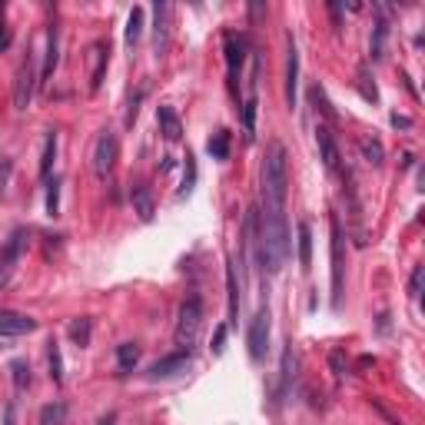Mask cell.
<instances>
[{
    "label": "cell",
    "mask_w": 425,
    "mask_h": 425,
    "mask_svg": "<svg viewBox=\"0 0 425 425\" xmlns=\"http://www.w3.org/2000/svg\"><path fill=\"white\" fill-rule=\"evenodd\" d=\"M289 222H286V209L279 206H262V216H259V249L256 259L262 269L279 273L289 259Z\"/></svg>",
    "instance_id": "6da1fadb"
},
{
    "label": "cell",
    "mask_w": 425,
    "mask_h": 425,
    "mask_svg": "<svg viewBox=\"0 0 425 425\" xmlns=\"http://www.w3.org/2000/svg\"><path fill=\"white\" fill-rule=\"evenodd\" d=\"M286 193H289V163H286V147L273 140L266 147L262 160V206H279L286 209Z\"/></svg>",
    "instance_id": "7a4b0ae2"
},
{
    "label": "cell",
    "mask_w": 425,
    "mask_h": 425,
    "mask_svg": "<svg viewBox=\"0 0 425 425\" xmlns=\"http://www.w3.org/2000/svg\"><path fill=\"white\" fill-rule=\"evenodd\" d=\"M203 319H206V309H203V299L200 296H189L183 299L180 306V319H176V346H193L200 339V329H203Z\"/></svg>",
    "instance_id": "3957f363"
},
{
    "label": "cell",
    "mask_w": 425,
    "mask_h": 425,
    "mask_svg": "<svg viewBox=\"0 0 425 425\" xmlns=\"http://www.w3.org/2000/svg\"><path fill=\"white\" fill-rule=\"evenodd\" d=\"M40 87V76H37V56L27 50V56L20 60L17 67V80H14V107L17 110H27L34 103V93Z\"/></svg>",
    "instance_id": "277c9868"
},
{
    "label": "cell",
    "mask_w": 425,
    "mask_h": 425,
    "mask_svg": "<svg viewBox=\"0 0 425 425\" xmlns=\"http://www.w3.org/2000/svg\"><path fill=\"white\" fill-rule=\"evenodd\" d=\"M329 229H333V242H329V253H333V309H342V289H346V266H342V222L339 216H329Z\"/></svg>",
    "instance_id": "5b68a950"
},
{
    "label": "cell",
    "mask_w": 425,
    "mask_h": 425,
    "mask_svg": "<svg viewBox=\"0 0 425 425\" xmlns=\"http://www.w3.org/2000/svg\"><path fill=\"white\" fill-rule=\"evenodd\" d=\"M116 156H120V140H116V133L113 129H103L100 136H96V143H93V153H90V167L93 173L100 176V180H107L116 167Z\"/></svg>",
    "instance_id": "8992f818"
},
{
    "label": "cell",
    "mask_w": 425,
    "mask_h": 425,
    "mask_svg": "<svg viewBox=\"0 0 425 425\" xmlns=\"http://www.w3.org/2000/svg\"><path fill=\"white\" fill-rule=\"evenodd\" d=\"M246 346H249V359L262 362L266 352H269V306H259V313L249 322V333H246Z\"/></svg>",
    "instance_id": "52a82bcc"
},
{
    "label": "cell",
    "mask_w": 425,
    "mask_h": 425,
    "mask_svg": "<svg viewBox=\"0 0 425 425\" xmlns=\"http://www.w3.org/2000/svg\"><path fill=\"white\" fill-rule=\"evenodd\" d=\"M23 246H27V229H14L7 236V242H3V249H0V286L10 282L20 256H23Z\"/></svg>",
    "instance_id": "ba28073f"
},
{
    "label": "cell",
    "mask_w": 425,
    "mask_h": 425,
    "mask_svg": "<svg viewBox=\"0 0 425 425\" xmlns=\"http://www.w3.org/2000/svg\"><path fill=\"white\" fill-rule=\"evenodd\" d=\"M193 366V352L183 349V352H173V355H163L156 359L153 366L147 369V379L149 382H163V379H176L180 372H186Z\"/></svg>",
    "instance_id": "9c48e42d"
},
{
    "label": "cell",
    "mask_w": 425,
    "mask_h": 425,
    "mask_svg": "<svg viewBox=\"0 0 425 425\" xmlns=\"http://www.w3.org/2000/svg\"><path fill=\"white\" fill-rule=\"evenodd\" d=\"M315 147H319V160H322V167L329 169V173H339L342 169V153H339V143H335L333 129L329 127H315Z\"/></svg>",
    "instance_id": "30bf717a"
},
{
    "label": "cell",
    "mask_w": 425,
    "mask_h": 425,
    "mask_svg": "<svg viewBox=\"0 0 425 425\" xmlns=\"http://www.w3.org/2000/svg\"><path fill=\"white\" fill-rule=\"evenodd\" d=\"M87 60H90V93H96L103 87V76H107V63H110V43L107 40H96L87 50Z\"/></svg>",
    "instance_id": "8fae6325"
},
{
    "label": "cell",
    "mask_w": 425,
    "mask_h": 425,
    "mask_svg": "<svg viewBox=\"0 0 425 425\" xmlns=\"http://www.w3.org/2000/svg\"><path fill=\"white\" fill-rule=\"evenodd\" d=\"M169 3H153V54L163 56L169 50Z\"/></svg>",
    "instance_id": "7c38bea8"
},
{
    "label": "cell",
    "mask_w": 425,
    "mask_h": 425,
    "mask_svg": "<svg viewBox=\"0 0 425 425\" xmlns=\"http://www.w3.org/2000/svg\"><path fill=\"white\" fill-rule=\"evenodd\" d=\"M37 329V319L34 315L14 313V309H0V339H17Z\"/></svg>",
    "instance_id": "4fadbf2b"
},
{
    "label": "cell",
    "mask_w": 425,
    "mask_h": 425,
    "mask_svg": "<svg viewBox=\"0 0 425 425\" xmlns=\"http://www.w3.org/2000/svg\"><path fill=\"white\" fill-rule=\"evenodd\" d=\"M286 103L289 110H296V96H299V47L296 40H286Z\"/></svg>",
    "instance_id": "5bb4252c"
},
{
    "label": "cell",
    "mask_w": 425,
    "mask_h": 425,
    "mask_svg": "<svg viewBox=\"0 0 425 425\" xmlns=\"http://www.w3.org/2000/svg\"><path fill=\"white\" fill-rule=\"evenodd\" d=\"M222 50H226V67H229V76L236 80L242 70V63H246V37L242 34H222Z\"/></svg>",
    "instance_id": "9a60e30c"
},
{
    "label": "cell",
    "mask_w": 425,
    "mask_h": 425,
    "mask_svg": "<svg viewBox=\"0 0 425 425\" xmlns=\"http://www.w3.org/2000/svg\"><path fill=\"white\" fill-rule=\"evenodd\" d=\"M129 203H133V213H136L143 222L153 220V213H156V200H153V189H149L147 183L129 186Z\"/></svg>",
    "instance_id": "2e32d148"
},
{
    "label": "cell",
    "mask_w": 425,
    "mask_h": 425,
    "mask_svg": "<svg viewBox=\"0 0 425 425\" xmlns=\"http://www.w3.org/2000/svg\"><path fill=\"white\" fill-rule=\"evenodd\" d=\"M56 60H60V30H56V27H50V30H47V56H43V70H40V83L54 76Z\"/></svg>",
    "instance_id": "e0dca14e"
},
{
    "label": "cell",
    "mask_w": 425,
    "mask_h": 425,
    "mask_svg": "<svg viewBox=\"0 0 425 425\" xmlns=\"http://www.w3.org/2000/svg\"><path fill=\"white\" fill-rule=\"evenodd\" d=\"M156 123H160V133L167 136V140H180L183 136V123H180V116L173 107H160L156 110Z\"/></svg>",
    "instance_id": "ac0fdd59"
},
{
    "label": "cell",
    "mask_w": 425,
    "mask_h": 425,
    "mask_svg": "<svg viewBox=\"0 0 425 425\" xmlns=\"http://www.w3.org/2000/svg\"><path fill=\"white\" fill-rule=\"evenodd\" d=\"M296 236H299V269H309L313 266V226L302 220L296 226Z\"/></svg>",
    "instance_id": "d6986e66"
},
{
    "label": "cell",
    "mask_w": 425,
    "mask_h": 425,
    "mask_svg": "<svg viewBox=\"0 0 425 425\" xmlns=\"http://www.w3.org/2000/svg\"><path fill=\"white\" fill-rule=\"evenodd\" d=\"M386 43H388V20L379 17L372 27V40H369V56L372 60H382L386 56Z\"/></svg>",
    "instance_id": "ffe728a7"
},
{
    "label": "cell",
    "mask_w": 425,
    "mask_h": 425,
    "mask_svg": "<svg viewBox=\"0 0 425 425\" xmlns=\"http://www.w3.org/2000/svg\"><path fill=\"white\" fill-rule=\"evenodd\" d=\"M67 333H70V339H74L76 349H83V346H90V335H93V319L90 315H80V319H74L70 326H67Z\"/></svg>",
    "instance_id": "44dd1931"
},
{
    "label": "cell",
    "mask_w": 425,
    "mask_h": 425,
    "mask_svg": "<svg viewBox=\"0 0 425 425\" xmlns=\"http://www.w3.org/2000/svg\"><path fill=\"white\" fill-rule=\"evenodd\" d=\"M143 7H133L127 17V30H123V40H127V47H136V40L143 37Z\"/></svg>",
    "instance_id": "7402d4cb"
},
{
    "label": "cell",
    "mask_w": 425,
    "mask_h": 425,
    "mask_svg": "<svg viewBox=\"0 0 425 425\" xmlns=\"http://www.w3.org/2000/svg\"><path fill=\"white\" fill-rule=\"evenodd\" d=\"M359 147H362V160H366L369 167H382V163H386V147H382V140L366 136Z\"/></svg>",
    "instance_id": "603a6c76"
},
{
    "label": "cell",
    "mask_w": 425,
    "mask_h": 425,
    "mask_svg": "<svg viewBox=\"0 0 425 425\" xmlns=\"http://www.w3.org/2000/svg\"><path fill=\"white\" fill-rule=\"evenodd\" d=\"M296 352H293V342H286V352H282V372H279V392H289V382L296 379Z\"/></svg>",
    "instance_id": "cb8c5ba5"
},
{
    "label": "cell",
    "mask_w": 425,
    "mask_h": 425,
    "mask_svg": "<svg viewBox=\"0 0 425 425\" xmlns=\"http://www.w3.org/2000/svg\"><path fill=\"white\" fill-rule=\"evenodd\" d=\"M136 362H140V346H136V342L116 346V366H120V372H133Z\"/></svg>",
    "instance_id": "d4e9b609"
},
{
    "label": "cell",
    "mask_w": 425,
    "mask_h": 425,
    "mask_svg": "<svg viewBox=\"0 0 425 425\" xmlns=\"http://www.w3.org/2000/svg\"><path fill=\"white\" fill-rule=\"evenodd\" d=\"M56 160V129H47V140H43V153H40V176H50Z\"/></svg>",
    "instance_id": "484cf974"
},
{
    "label": "cell",
    "mask_w": 425,
    "mask_h": 425,
    "mask_svg": "<svg viewBox=\"0 0 425 425\" xmlns=\"http://www.w3.org/2000/svg\"><path fill=\"white\" fill-rule=\"evenodd\" d=\"M67 422V402H47L40 408V425H63Z\"/></svg>",
    "instance_id": "4316f807"
},
{
    "label": "cell",
    "mask_w": 425,
    "mask_h": 425,
    "mask_svg": "<svg viewBox=\"0 0 425 425\" xmlns=\"http://www.w3.org/2000/svg\"><path fill=\"white\" fill-rule=\"evenodd\" d=\"M206 149H209L213 160H226V156H229V129H216V133L209 136Z\"/></svg>",
    "instance_id": "83f0119b"
},
{
    "label": "cell",
    "mask_w": 425,
    "mask_h": 425,
    "mask_svg": "<svg viewBox=\"0 0 425 425\" xmlns=\"http://www.w3.org/2000/svg\"><path fill=\"white\" fill-rule=\"evenodd\" d=\"M256 110H259V100L256 93L242 103V129H246V140H253L256 136Z\"/></svg>",
    "instance_id": "f1b7e54d"
},
{
    "label": "cell",
    "mask_w": 425,
    "mask_h": 425,
    "mask_svg": "<svg viewBox=\"0 0 425 425\" xmlns=\"http://www.w3.org/2000/svg\"><path fill=\"white\" fill-rule=\"evenodd\" d=\"M309 100L315 103V110L326 113V120H329V123H335V120H339V113L329 107V100H326V93H322V87H319V83H313V87H309Z\"/></svg>",
    "instance_id": "f546056e"
},
{
    "label": "cell",
    "mask_w": 425,
    "mask_h": 425,
    "mask_svg": "<svg viewBox=\"0 0 425 425\" xmlns=\"http://www.w3.org/2000/svg\"><path fill=\"white\" fill-rule=\"evenodd\" d=\"M47 362H50V379L60 386V382H63V355H60V346H56V342L47 346Z\"/></svg>",
    "instance_id": "4dcf8cb0"
},
{
    "label": "cell",
    "mask_w": 425,
    "mask_h": 425,
    "mask_svg": "<svg viewBox=\"0 0 425 425\" xmlns=\"http://www.w3.org/2000/svg\"><path fill=\"white\" fill-rule=\"evenodd\" d=\"M10 372H14V386H17V392L30 388V366H27L23 359H14V362H10Z\"/></svg>",
    "instance_id": "1f68e13d"
},
{
    "label": "cell",
    "mask_w": 425,
    "mask_h": 425,
    "mask_svg": "<svg viewBox=\"0 0 425 425\" xmlns=\"http://www.w3.org/2000/svg\"><path fill=\"white\" fill-rule=\"evenodd\" d=\"M226 286H229V315L236 319V313H240V289H236V266H229V269H226Z\"/></svg>",
    "instance_id": "d6a6232c"
},
{
    "label": "cell",
    "mask_w": 425,
    "mask_h": 425,
    "mask_svg": "<svg viewBox=\"0 0 425 425\" xmlns=\"http://www.w3.org/2000/svg\"><path fill=\"white\" fill-rule=\"evenodd\" d=\"M329 369H333L335 379L349 375V359H346V352H342V349H333V352H329Z\"/></svg>",
    "instance_id": "836d02e7"
},
{
    "label": "cell",
    "mask_w": 425,
    "mask_h": 425,
    "mask_svg": "<svg viewBox=\"0 0 425 425\" xmlns=\"http://www.w3.org/2000/svg\"><path fill=\"white\" fill-rule=\"evenodd\" d=\"M193 183H196V160H193V153H186V173H183V186H180V196H189Z\"/></svg>",
    "instance_id": "e575fe53"
},
{
    "label": "cell",
    "mask_w": 425,
    "mask_h": 425,
    "mask_svg": "<svg viewBox=\"0 0 425 425\" xmlns=\"http://www.w3.org/2000/svg\"><path fill=\"white\" fill-rule=\"evenodd\" d=\"M47 213H50V216L60 213V180H56V176L47 183Z\"/></svg>",
    "instance_id": "d590c367"
},
{
    "label": "cell",
    "mask_w": 425,
    "mask_h": 425,
    "mask_svg": "<svg viewBox=\"0 0 425 425\" xmlns=\"http://www.w3.org/2000/svg\"><path fill=\"white\" fill-rule=\"evenodd\" d=\"M422 282H425V266H415L412 276H408V296L412 299L422 296Z\"/></svg>",
    "instance_id": "8d00e7d4"
},
{
    "label": "cell",
    "mask_w": 425,
    "mask_h": 425,
    "mask_svg": "<svg viewBox=\"0 0 425 425\" xmlns=\"http://www.w3.org/2000/svg\"><path fill=\"white\" fill-rule=\"evenodd\" d=\"M359 90H362V96L372 100V103L379 100V90H375V83H369V70H366V67H359Z\"/></svg>",
    "instance_id": "74e56055"
},
{
    "label": "cell",
    "mask_w": 425,
    "mask_h": 425,
    "mask_svg": "<svg viewBox=\"0 0 425 425\" xmlns=\"http://www.w3.org/2000/svg\"><path fill=\"white\" fill-rule=\"evenodd\" d=\"M7 43H10V27H7V20H3V3H0V54L7 50Z\"/></svg>",
    "instance_id": "f35d334b"
},
{
    "label": "cell",
    "mask_w": 425,
    "mask_h": 425,
    "mask_svg": "<svg viewBox=\"0 0 425 425\" xmlns=\"http://www.w3.org/2000/svg\"><path fill=\"white\" fill-rule=\"evenodd\" d=\"M222 349H226V326H220V329H216V333H213V352H216V355H220Z\"/></svg>",
    "instance_id": "ab89813d"
},
{
    "label": "cell",
    "mask_w": 425,
    "mask_h": 425,
    "mask_svg": "<svg viewBox=\"0 0 425 425\" xmlns=\"http://www.w3.org/2000/svg\"><path fill=\"white\" fill-rule=\"evenodd\" d=\"M392 127H395V129H408V127H412V120H408V116H399V113H392Z\"/></svg>",
    "instance_id": "60d3db41"
},
{
    "label": "cell",
    "mask_w": 425,
    "mask_h": 425,
    "mask_svg": "<svg viewBox=\"0 0 425 425\" xmlns=\"http://www.w3.org/2000/svg\"><path fill=\"white\" fill-rule=\"evenodd\" d=\"M3 425H14V406L3 408Z\"/></svg>",
    "instance_id": "b9f144b4"
},
{
    "label": "cell",
    "mask_w": 425,
    "mask_h": 425,
    "mask_svg": "<svg viewBox=\"0 0 425 425\" xmlns=\"http://www.w3.org/2000/svg\"><path fill=\"white\" fill-rule=\"evenodd\" d=\"M379 333H388V313L379 315Z\"/></svg>",
    "instance_id": "7bdbcfd3"
},
{
    "label": "cell",
    "mask_w": 425,
    "mask_h": 425,
    "mask_svg": "<svg viewBox=\"0 0 425 425\" xmlns=\"http://www.w3.org/2000/svg\"><path fill=\"white\" fill-rule=\"evenodd\" d=\"M100 425H116V415H113V412H107V415L100 419Z\"/></svg>",
    "instance_id": "ee69618b"
},
{
    "label": "cell",
    "mask_w": 425,
    "mask_h": 425,
    "mask_svg": "<svg viewBox=\"0 0 425 425\" xmlns=\"http://www.w3.org/2000/svg\"><path fill=\"white\" fill-rule=\"evenodd\" d=\"M160 169L167 173V169H173V156H163V163H160Z\"/></svg>",
    "instance_id": "f6af8a7d"
}]
</instances>
